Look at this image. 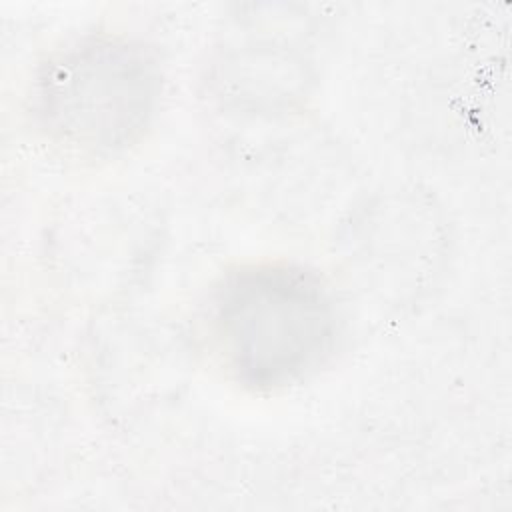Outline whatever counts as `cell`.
Here are the masks:
<instances>
[{
	"label": "cell",
	"mask_w": 512,
	"mask_h": 512,
	"mask_svg": "<svg viewBox=\"0 0 512 512\" xmlns=\"http://www.w3.org/2000/svg\"><path fill=\"white\" fill-rule=\"evenodd\" d=\"M334 310L320 282L290 266L236 272L220 288L214 330L236 376L256 388L292 384L332 350Z\"/></svg>",
	"instance_id": "obj_1"
},
{
	"label": "cell",
	"mask_w": 512,
	"mask_h": 512,
	"mask_svg": "<svg viewBox=\"0 0 512 512\" xmlns=\"http://www.w3.org/2000/svg\"><path fill=\"white\" fill-rule=\"evenodd\" d=\"M158 94L152 60L124 42L80 44L40 78V116L60 142L82 152H114L146 126Z\"/></svg>",
	"instance_id": "obj_2"
}]
</instances>
